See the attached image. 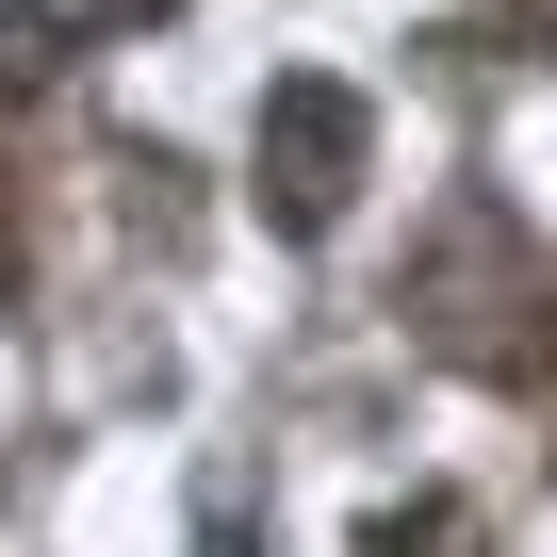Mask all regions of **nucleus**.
<instances>
[{
  "label": "nucleus",
  "instance_id": "obj_1",
  "mask_svg": "<svg viewBox=\"0 0 557 557\" xmlns=\"http://www.w3.org/2000/svg\"><path fill=\"white\" fill-rule=\"evenodd\" d=\"M394 312H410L426 361L524 394V377L557 361V262H541V230H524L492 181H459V197L410 230V262H394Z\"/></svg>",
  "mask_w": 557,
  "mask_h": 557
},
{
  "label": "nucleus",
  "instance_id": "obj_6",
  "mask_svg": "<svg viewBox=\"0 0 557 557\" xmlns=\"http://www.w3.org/2000/svg\"><path fill=\"white\" fill-rule=\"evenodd\" d=\"M17 262H34V230H17V181H0V296H17Z\"/></svg>",
  "mask_w": 557,
  "mask_h": 557
},
{
  "label": "nucleus",
  "instance_id": "obj_2",
  "mask_svg": "<svg viewBox=\"0 0 557 557\" xmlns=\"http://www.w3.org/2000/svg\"><path fill=\"white\" fill-rule=\"evenodd\" d=\"M361 164H377V99H361V83H329V66L262 83L246 197H262V230H278V246H329V230H345V197H361Z\"/></svg>",
  "mask_w": 557,
  "mask_h": 557
},
{
  "label": "nucleus",
  "instance_id": "obj_7",
  "mask_svg": "<svg viewBox=\"0 0 557 557\" xmlns=\"http://www.w3.org/2000/svg\"><path fill=\"white\" fill-rule=\"evenodd\" d=\"M132 17H181V0H99V34H132Z\"/></svg>",
  "mask_w": 557,
  "mask_h": 557
},
{
  "label": "nucleus",
  "instance_id": "obj_3",
  "mask_svg": "<svg viewBox=\"0 0 557 557\" xmlns=\"http://www.w3.org/2000/svg\"><path fill=\"white\" fill-rule=\"evenodd\" d=\"M361 557H492V524H475V492H394L361 524Z\"/></svg>",
  "mask_w": 557,
  "mask_h": 557
},
{
  "label": "nucleus",
  "instance_id": "obj_4",
  "mask_svg": "<svg viewBox=\"0 0 557 557\" xmlns=\"http://www.w3.org/2000/svg\"><path fill=\"white\" fill-rule=\"evenodd\" d=\"M50 66H66V17H34V0H17V17H0V115H34Z\"/></svg>",
  "mask_w": 557,
  "mask_h": 557
},
{
  "label": "nucleus",
  "instance_id": "obj_5",
  "mask_svg": "<svg viewBox=\"0 0 557 557\" xmlns=\"http://www.w3.org/2000/svg\"><path fill=\"white\" fill-rule=\"evenodd\" d=\"M197 557H262V524H246V492H230V508L197 524Z\"/></svg>",
  "mask_w": 557,
  "mask_h": 557
}]
</instances>
